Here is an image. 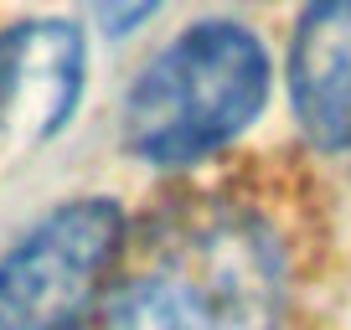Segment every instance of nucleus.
I'll return each mask as SVG.
<instances>
[{
	"label": "nucleus",
	"mask_w": 351,
	"mask_h": 330,
	"mask_svg": "<svg viewBox=\"0 0 351 330\" xmlns=\"http://www.w3.org/2000/svg\"><path fill=\"white\" fill-rule=\"evenodd\" d=\"M289 268L274 227L232 201H191L145 232L104 330H285Z\"/></svg>",
	"instance_id": "obj_1"
},
{
	"label": "nucleus",
	"mask_w": 351,
	"mask_h": 330,
	"mask_svg": "<svg viewBox=\"0 0 351 330\" xmlns=\"http://www.w3.org/2000/svg\"><path fill=\"white\" fill-rule=\"evenodd\" d=\"M269 99V52L238 21L181 31L124 99V150L145 165H197L232 144Z\"/></svg>",
	"instance_id": "obj_2"
},
{
	"label": "nucleus",
	"mask_w": 351,
	"mask_h": 330,
	"mask_svg": "<svg viewBox=\"0 0 351 330\" xmlns=\"http://www.w3.org/2000/svg\"><path fill=\"white\" fill-rule=\"evenodd\" d=\"M124 207L77 196L42 217L0 258V330H67L124 253Z\"/></svg>",
	"instance_id": "obj_3"
},
{
	"label": "nucleus",
	"mask_w": 351,
	"mask_h": 330,
	"mask_svg": "<svg viewBox=\"0 0 351 330\" xmlns=\"http://www.w3.org/2000/svg\"><path fill=\"white\" fill-rule=\"evenodd\" d=\"M88 77V47L73 21H16L0 31V129L52 140L73 119Z\"/></svg>",
	"instance_id": "obj_4"
},
{
	"label": "nucleus",
	"mask_w": 351,
	"mask_h": 330,
	"mask_svg": "<svg viewBox=\"0 0 351 330\" xmlns=\"http://www.w3.org/2000/svg\"><path fill=\"white\" fill-rule=\"evenodd\" d=\"M289 103L315 150H351V0H310L289 42Z\"/></svg>",
	"instance_id": "obj_5"
},
{
	"label": "nucleus",
	"mask_w": 351,
	"mask_h": 330,
	"mask_svg": "<svg viewBox=\"0 0 351 330\" xmlns=\"http://www.w3.org/2000/svg\"><path fill=\"white\" fill-rule=\"evenodd\" d=\"M155 5H160V0H93V16H99L104 31L119 36V31H134L140 21H150Z\"/></svg>",
	"instance_id": "obj_6"
}]
</instances>
